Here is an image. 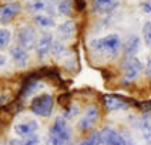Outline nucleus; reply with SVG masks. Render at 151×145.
<instances>
[{
  "mask_svg": "<svg viewBox=\"0 0 151 145\" xmlns=\"http://www.w3.org/2000/svg\"><path fill=\"white\" fill-rule=\"evenodd\" d=\"M91 49L97 51L99 54H104L107 57H117L120 50H121V39L117 33L104 36L101 39H94L90 43Z\"/></svg>",
  "mask_w": 151,
  "mask_h": 145,
  "instance_id": "obj_1",
  "label": "nucleus"
},
{
  "mask_svg": "<svg viewBox=\"0 0 151 145\" xmlns=\"http://www.w3.org/2000/svg\"><path fill=\"white\" fill-rule=\"evenodd\" d=\"M49 142L50 145H73L71 141V129L68 127L64 117H57L54 124L49 131Z\"/></svg>",
  "mask_w": 151,
  "mask_h": 145,
  "instance_id": "obj_2",
  "label": "nucleus"
},
{
  "mask_svg": "<svg viewBox=\"0 0 151 145\" xmlns=\"http://www.w3.org/2000/svg\"><path fill=\"white\" fill-rule=\"evenodd\" d=\"M54 108V98L51 94H40L37 97H34L32 104H30V110L33 114L39 117H49L53 112Z\"/></svg>",
  "mask_w": 151,
  "mask_h": 145,
  "instance_id": "obj_3",
  "label": "nucleus"
},
{
  "mask_svg": "<svg viewBox=\"0 0 151 145\" xmlns=\"http://www.w3.org/2000/svg\"><path fill=\"white\" fill-rule=\"evenodd\" d=\"M17 44L26 50H33L36 47V31L30 26H23L17 30Z\"/></svg>",
  "mask_w": 151,
  "mask_h": 145,
  "instance_id": "obj_4",
  "label": "nucleus"
},
{
  "mask_svg": "<svg viewBox=\"0 0 151 145\" xmlns=\"http://www.w3.org/2000/svg\"><path fill=\"white\" fill-rule=\"evenodd\" d=\"M121 68L124 71V76L127 80H134L143 71V63L135 56L134 57H124L123 63H121Z\"/></svg>",
  "mask_w": 151,
  "mask_h": 145,
  "instance_id": "obj_5",
  "label": "nucleus"
},
{
  "mask_svg": "<svg viewBox=\"0 0 151 145\" xmlns=\"http://www.w3.org/2000/svg\"><path fill=\"white\" fill-rule=\"evenodd\" d=\"M100 136H101V144L104 145H127L123 135L118 134L117 131H114L113 128L110 127L103 128L100 131Z\"/></svg>",
  "mask_w": 151,
  "mask_h": 145,
  "instance_id": "obj_6",
  "label": "nucleus"
},
{
  "mask_svg": "<svg viewBox=\"0 0 151 145\" xmlns=\"http://www.w3.org/2000/svg\"><path fill=\"white\" fill-rule=\"evenodd\" d=\"M97 118H99V110H97L96 105H91V107H88L87 110L84 111V115L78 121L77 127H78V129H81V131L91 129V127L94 125V122L97 121Z\"/></svg>",
  "mask_w": 151,
  "mask_h": 145,
  "instance_id": "obj_7",
  "label": "nucleus"
},
{
  "mask_svg": "<svg viewBox=\"0 0 151 145\" xmlns=\"http://www.w3.org/2000/svg\"><path fill=\"white\" fill-rule=\"evenodd\" d=\"M20 10H22V6L13 1L0 6V24H6L10 20H13L20 13Z\"/></svg>",
  "mask_w": 151,
  "mask_h": 145,
  "instance_id": "obj_8",
  "label": "nucleus"
},
{
  "mask_svg": "<svg viewBox=\"0 0 151 145\" xmlns=\"http://www.w3.org/2000/svg\"><path fill=\"white\" fill-rule=\"evenodd\" d=\"M53 36L50 33H44L42 36V39L36 43V54L40 60H44L51 50V44H53Z\"/></svg>",
  "mask_w": 151,
  "mask_h": 145,
  "instance_id": "obj_9",
  "label": "nucleus"
},
{
  "mask_svg": "<svg viewBox=\"0 0 151 145\" xmlns=\"http://www.w3.org/2000/svg\"><path fill=\"white\" fill-rule=\"evenodd\" d=\"M27 10L30 13L46 11L49 14H53L54 13V4H53V0H30L27 3Z\"/></svg>",
  "mask_w": 151,
  "mask_h": 145,
  "instance_id": "obj_10",
  "label": "nucleus"
},
{
  "mask_svg": "<svg viewBox=\"0 0 151 145\" xmlns=\"http://www.w3.org/2000/svg\"><path fill=\"white\" fill-rule=\"evenodd\" d=\"M121 0H94L93 3V9L96 13H100V14H107L114 11L118 7Z\"/></svg>",
  "mask_w": 151,
  "mask_h": 145,
  "instance_id": "obj_11",
  "label": "nucleus"
},
{
  "mask_svg": "<svg viewBox=\"0 0 151 145\" xmlns=\"http://www.w3.org/2000/svg\"><path fill=\"white\" fill-rule=\"evenodd\" d=\"M10 56H12L13 61L16 63L17 67L24 68L27 66V63H29V53H27L26 49L20 47L19 44H16L14 47L10 49Z\"/></svg>",
  "mask_w": 151,
  "mask_h": 145,
  "instance_id": "obj_12",
  "label": "nucleus"
},
{
  "mask_svg": "<svg viewBox=\"0 0 151 145\" xmlns=\"http://www.w3.org/2000/svg\"><path fill=\"white\" fill-rule=\"evenodd\" d=\"M103 104L109 111L126 110L128 107V104L124 100H121L118 95H103Z\"/></svg>",
  "mask_w": 151,
  "mask_h": 145,
  "instance_id": "obj_13",
  "label": "nucleus"
},
{
  "mask_svg": "<svg viewBox=\"0 0 151 145\" xmlns=\"http://www.w3.org/2000/svg\"><path fill=\"white\" fill-rule=\"evenodd\" d=\"M140 49V37L130 34L124 43V57H134Z\"/></svg>",
  "mask_w": 151,
  "mask_h": 145,
  "instance_id": "obj_14",
  "label": "nucleus"
},
{
  "mask_svg": "<svg viewBox=\"0 0 151 145\" xmlns=\"http://www.w3.org/2000/svg\"><path fill=\"white\" fill-rule=\"evenodd\" d=\"M39 128L37 121H27V122H20L14 127V131L19 136H27L30 134H34Z\"/></svg>",
  "mask_w": 151,
  "mask_h": 145,
  "instance_id": "obj_15",
  "label": "nucleus"
},
{
  "mask_svg": "<svg viewBox=\"0 0 151 145\" xmlns=\"http://www.w3.org/2000/svg\"><path fill=\"white\" fill-rule=\"evenodd\" d=\"M59 34L61 40H68L71 39V36L76 33V23L74 20H66L59 26Z\"/></svg>",
  "mask_w": 151,
  "mask_h": 145,
  "instance_id": "obj_16",
  "label": "nucleus"
},
{
  "mask_svg": "<svg viewBox=\"0 0 151 145\" xmlns=\"http://www.w3.org/2000/svg\"><path fill=\"white\" fill-rule=\"evenodd\" d=\"M34 23L39 26V27H43V29H50L54 26V20L53 17L49 16V14H43V13H37L34 16Z\"/></svg>",
  "mask_w": 151,
  "mask_h": 145,
  "instance_id": "obj_17",
  "label": "nucleus"
},
{
  "mask_svg": "<svg viewBox=\"0 0 151 145\" xmlns=\"http://www.w3.org/2000/svg\"><path fill=\"white\" fill-rule=\"evenodd\" d=\"M40 136L36 134H30L27 136H23L22 139H13L10 141V145H39Z\"/></svg>",
  "mask_w": 151,
  "mask_h": 145,
  "instance_id": "obj_18",
  "label": "nucleus"
},
{
  "mask_svg": "<svg viewBox=\"0 0 151 145\" xmlns=\"http://www.w3.org/2000/svg\"><path fill=\"white\" fill-rule=\"evenodd\" d=\"M50 53L54 56V57H56V59L61 57V56L66 53V46H64V43L61 41V40H53Z\"/></svg>",
  "mask_w": 151,
  "mask_h": 145,
  "instance_id": "obj_19",
  "label": "nucleus"
},
{
  "mask_svg": "<svg viewBox=\"0 0 151 145\" xmlns=\"http://www.w3.org/2000/svg\"><path fill=\"white\" fill-rule=\"evenodd\" d=\"M78 145H101V136L100 131H91V134L88 135V138L83 139L81 142H78Z\"/></svg>",
  "mask_w": 151,
  "mask_h": 145,
  "instance_id": "obj_20",
  "label": "nucleus"
},
{
  "mask_svg": "<svg viewBox=\"0 0 151 145\" xmlns=\"http://www.w3.org/2000/svg\"><path fill=\"white\" fill-rule=\"evenodd\" d=\"M71 10H73V3L71 0H60L59 4H57V11L63 16H70L71 14Z\"/></svg>",
  "mask_w": 151,
  "mask_h": 145,
  "instance_id": "obj_21",
  "label": "nucleus"
},
{
  "mask_svg": "<svg viewBox=\"0 0 151 145\" xmlns=\"http://www.w3.org/2000/svg\"><path fill=\"white\" fill-rule=\"evenodd\" d=\"M140 129H141V132H143V136L145 138V141H151V124H150V121H148V117H147V115L141 119Z\"/></svg>",
  "mask_w": 151,
  "mask_h": 145,
  "instance_id": "obj_22",
  "label": "nucleus"
},
{
  "mask_svg": "<svg viewBox=\"0 0 151 145\" xmlns=\"http://www.w3.org/2000/svg\"><path fill=\"white\" fill-rule=\"evenodd\" d=\"M12 39V33L7 29H0V49H6L10 43Z\"/></svg>",
  "mask_w": 151,
  "mask_h": 145,
  "instance_id": "obj_23",
  "label": "nucleus"
},
{
  "mask_svg": "<svg viewBox=\"0 0 151 145\" xmlns=\"http://www.w3.org/2000/svg\"><path fill=\"white\" fill-rule=\"evenodd\" d=\"M143 40L145 46H151V21H145L143 26Z\"/></svg>",
  "mask_w": 151,
  "mask_h": 145,
  "instance_id": "obj_24",
  "label": "nucleus"
},
{
  "mask_svg": "<svg viewBox=\"0 0 151 145\" xmlns=\"http://www.w3.org/2000/svg\"><path fill=\"white\" fill-rule=\"evenodd\" d=\"M77 112H78V108H77V107H73V105H70V104H68L67 107H66V114H64V118H66V119L73 118V117H76V115H77Z\"/></svg>",
  "mask_w": 151,
  "mask_h": 145,
  "instance_id": "obj_25",
  "label": "nucleus"
},
{
  "mask_svg": "<svg viewBox=\"0 0 151 145\" xmlns=\"http://www.w3.org/2000/svg\"><path fill=\"white\" fill-rule=\"evenodd\" d=\"M68 100H70V93H64L61 94V95H59V98H57V102H59L60 105H64V107H67L68 104Z\"/></svg>",
  "mask_w": 151,
  "mask_h": 145,
  "instance_id": "obj_26",
  "label": "nucleus"
},
{
  "mask_svg": "<svg viewBox=\"0 0 151 145\" xmlns=\"http://www.w3.org/2000/svg\"><path fill=\"white\" fill-rule=\"evenodd\" d=\"M141 9H143L144 13H151V0L143 1V3H141Z\"/></svg>",
  "mask_w": 151,
  "mask_h": 145,
  "instance_id": "obj_27",
  "label": "nucleus"
},
{
  "mask_svg": "<svg viewBox=\"0 0 151 145\" xmlns=\"http://www.w3.org/2000/svg\"><path fill=\"white\" fill-rule=\"evenodd\" d=\"M86 7V0H76V9L78 11H83Z\"/></svg>",
  "mask_w": 151,
  "mask_h": 145,
  "instance_id": "obj_28",
  "label": "nucleus"
},
{
  "mask_svg": "<svg viewBox=\"0 0 151 145\" xmlns=\"http://www.w3.org/2000/svg\"><path fill=\"white\" fill-rule=\"evenodd\" d=\"M145 74L151 77V56L147 59V64H145Z\"/></svg>",
  "mask_w": 151,
  "mask_h": 145,
  "instance_id": "obj_29",
  "label": "nucleus"
},
{
  "mask_svg": "<svg viewBox=\"0 0 151 145\" xmlns=\"http://www.w3.org/2000/svg\"><path fill=\"white\" fill-rule=\"evenodd\" d=\"M4 64H6V56L0 54V67H1V66H4Z\"/></svg>",
  "mask_w": 151,
  "mask_h": 145,
  "instance_id": "obj_30",
  "label": "nucleus"
},
{
  "mask_svg": "<svg viewBox=\"0 0 151 145\" xmlns=\"http://www.w3.org/2000/svg\"><path fill=\"white\" fill-rule=\"evenodd\" d=\"M6 1H14V0H6Z\"/></svg>",
  "mask_w": 151,
  "mask_h": 145,
  "instance_id": "obj_31",
  "label": "nucleus"
},
{
  "mask_svg": "<svg viewBox=\"0 0 151 145\" xmlns=\"http://www.w3.org/2000/svg\"><path fill=\"white\" fill-rule=\"evenodd\" d=\"M148 145H151V141H148Z\"/></svg>",
  "mask_w": 151,
  "mask_h": 145,
  "instance_id": "obj_32",
  "label": "nucleus"
}]
</instances>
